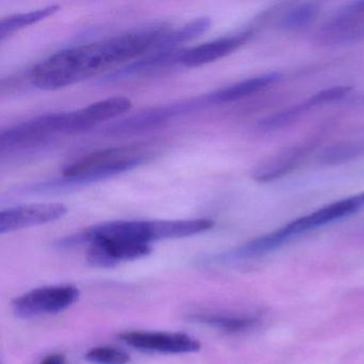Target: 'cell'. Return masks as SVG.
I'll return each instance as SVG.
<instances>
[{"label":"cell","instance_id":"cell-15","mask_svg":"<svg viewBox=\"0 0 364 364\" xmlns=\"http://www.w3.org/2000/svg\"><path fill=\"white\" fill-rule=\"evenodd\" d=\"M185 50H186L176 48V50L151 53L146 58L138 59L135 63L123 68L120 71H117L112 76L117 80H121V78L150 75V74L167 70L168 68L182 65Z\"/></svg>","mask_w":364,"mask_h":364},{"label":"cell","instance_id":"cell-3","mask_svg":"<svg viewBox=\"0 0 364 364\" xmlns=\"http://www.w3.org/2000/svg\"><path fill=\"white\" fill-rule=\"evenodd\" d=\"M150 155L148 150L134 146H114L90 153L67 166L60 182L48 185L44 189L60 185L77 186L112 178L141 165Z\"/></svg>","mask_w":364,"mask_h":364},{"label":"cell","instance_id":"cell-5","mask_svg":"<svg viewBox=\"0 0 364 364\" xmlns=\"http://www.w3.org/2000/svg\"><path fill=\"white\" fill-rule=\"evenodd\" d=\"M80 291L73 285L39 287L23 294L12 301V310L20 318L57 314L75 304Z\"/></svg>","mask_w":364,"mask_h":364},{"label":"cell","instance_id":"cell-22","mask_svg":"<svg viewBox=\"0 0 364 364\" xmlns=\"http://www.w3.org/2000/svg\"><path fill=\"white\" fill-rule=\"evenodd\" d=\"M86 359L97 364H127L131 361V358L125 351L109 346L91 349L87 353Z\"/></svg>","mask_w":364,"mask_h":364},{"label":"cell","instance_id":"cell-16","mask_svg":"<svg viewBox=\"0 0 364 364\" xmlns=\"http://www.w3.org/2000/svg\"><path fill=\"white\" fill-rule=\"evenodd\" d=\"M210 25H212V21L210 18H199L173 31L169 29L161 38L155 53L161 50H176L182 44L203 35L210 29Z\"/></svg>","mask_w":364,"mask_h":364},{"label":"cell","instance_id":"cell-4","mask_svg":"<svg viewBox=\"0 0 364 364\" xmlns=\"http://www.w3.org/2000/svg\"><path fill=\"white\" fill-rule=\"evenodd\" d=\"M63 133H72V112L44 114L4 129L0 134V151L5 154L36 148Z\"/></svg>","mask_w":364,"mask_h":364},{"label":"cell","instance_id":"cell-20","mask_svg":"<svg viewBox=\"0 0 364 364\" xmlns=\"http://www.w3.org/2000/svg\"><path fill=\"white\" fill-rule=\"evenodd\" d=\"M319 12L316 4L308 3L296 6L281 18L279 27L284 31H295L312 22Z\"/></svg>","mask_w":364,"mask_h":364},{"label":"cell","instance_id":"cell-23","mask_svg":"<svg viewBox=\"0 0 364 364\" xmlns=\"http://www.w3.org/2000/svg\"><path fill=\"white\" fill-rule=\"evenodd\" d=\"M353 91V88L348 86L332 87V88L325 89L313 95L310 99L306 100L310 104L311 108L315 106L323 105V104L330 103V102L342 100L347 97Z\"/></svg>","mask_w":364,"mask_h":364},{"label":"cell","instance_id":"cell-11","mask_svg":"<svg viewBox=\"0 0 364 364\" xmlns=\"http://www.w3.org/2000/svg\"><path fill=\"white\" fill-rule=\"evenodd\" d=\"M132 101L129 97H114L95 102L84 109L72 112V133L86 131L100 123L117 118L129 112Z\"/></svg>","mask_w":364,"mask_h":364},{"label":"cell","instance_id":"cell-6","mask_svg":"<svg viewBox=\"0 0 364 364\" xmlns=\"http://www.w3.org/2000/svg\"><path fill=\"white\" fill-rule=\"evenodd\" d=\"M362 208H364V193L334 202L316 212H313L312 214L291 221L289 225L272 232V240L279 248L300 234L323 227L332 221L344 218V217L358 212Z\"/></svg>","mask_w":364,"mask_h":364},{"label":"cell","instance_id":"cell-24","mask_svg":"<svg viewBox=\"0 0 364 364\" xmlns=\"http://www.w3.org/2000/svg\"><path fill=\"white\" fill-rule=\"evenodd\" d=\"M40 364H65V358L63 355H50L44 358Z\"/></svg>","mask_w":364,"mask_h":364},{"label":"cell","instance_id":"cell-13","mask_svg":"<svg viewBox=\"0 0 364 364\" xmlns=\"http://www.w3.org/2000/svg\"><path fill=\"white\" fill-rule=\"evenodd\" d=\"M311 146L312 144H297L281 151L259 165L255 170L253 178L262 183L272 182L282 178L297 168L300 161L308 154Z\"/></svg>","mask_w":364,"mask_h":364},{"label":"cell","instance_id":"cell-19","mask_svg":"<svg viewBox=\"0 0 364 364\" xmlns=\"http://www.w3.org/2000/svg\"><path fill=\"white\" fill-rule=\"evenodd\" d=\"M193 321L205 323L210 327L218 328L229 332H240L248 329L255 325L257 319L251 317H235L230 315L213 314V313H199L191 316Z\"/></svg>","mask_w":364,"mask_h":364},{"label":"cell","instance_id":"cell-10","mask_svg":"<svg viewBox=\"0 0 364 364\" xmlns=\"http://www.w3.org/2000/svg\"><path fill=\"white\" fill-rule=\"evenodd\" d=\"M89 263L95 267H114L121 262L134 261L151 252V245L137 244L124 240H102L91 242Z\"/></svg>","mask_w":364,"mask_h":364},{"label":"cell","instance_id":"cell-1","mask_svg":"<svg viewBox=\"0 0 364 364\" xmlns=\"http://www.w3.org/2000/svg\"><path fill=\"white\" fill-rule=\"evenodd\" d=\"M168 27L149 26L109 39L67 48L31 71V82L44 91L59 90L156 50Z\"/></svg>","mask_w":364,"mask_h":364},{"label":"cell","instance_id":"cell-14","mask_svg":"<svg viewBox=\"0 0 364 364\" xmlns=\"http://www.w3.org/2000/svg\"><path fill=\"white\" fill-rule=\"evenodd\" d=\"M281 77L282 75L279 73H268L255 76V77L236 82L231 86L210 93L206 97H203L204 101H205L206 105H216V104L240 101V100L245 99L249 95H255V93L272 86L274 82L281 80Z\"/></svg>","mask_w":364,"mask_h":364},{"label":"cell","instance_id":"cell-8","mask_svg":"<svg viewBox=\"0 0 364 364\" xmlns=\"http://www.w3.org/2000/svg\"><path fill=\"white\" fill-rule=\"evenodd\" d=\"M120 338L133 348L151 353H191L201 348L199 341L185 333L125 331Z\"/></svg>","mask_w":364,"mask_h":364},{"label":"cell","instance_id":"cell-12","mask_svg":"<svg viewBox=\"0 0 364 364\" xmlns=\"http://www.w3.org/2000/svg\"><path fill=\"white\" fill-rule=\"evenodd\" d=\"M249 37H250V33L244 31V33L219 38L214 41L189 48L185 50L182 65L186 68L201 67L218 60L244 46Z\"/></svg>","mask_w":364,"mask_h":364},{"label":"cell","instance_id":"cell-18","mask_svg":"<svg viewBox=\"0 0 364 364\" xmlns=\"http://www.w3.org/2000/svg\"><path fill=\"white\" fill-rule=\"evenodd\" d=\"M364 154V139L347 140L326 149L319 161L327 165L347 163Z\"/></svg>","mask_w":364,"mask_h":364},{"label":"cell","instance_id":"cell-21","mask_svg":"<svg viewBox=\"0 0 364 364\" xmlns=\"http://www.w3.org/2000/svg\"><path fill=\"white\" fill-rule=\"evenodd\" d=\"M310 108L311 106L308 102H302L298 105L287 108V109L282 110L278 114H272V116L264 119L259 123V129L261 132H274L289 127Z\"/></svg>","mask_w":364,"mask_h":364},{"label":"cell","instance_id":"cell-9","mask_svg":"<svg viewBox=\"0 0 364 364\" xmlns=\"http://www.w3.org/2000/svg\"><path fill=\"white\" fill-rule=\"evenodd\" d=\"M200 106H204L202 99L169 104V105L144 110L139 114H134L129 119H125V120L110 127L109 134L124 135V134L139 133V132L146 131V129H155V127L163 125L164 123L169 121V119L186 114Z\"/></svg>","mask_w":364,"mask_h":364},{"label":"cell","instance_id":"cell-2","mask_svg":"<svg viewBox=\"0 0 364 364\" xmlns=\"http://www.w3.org/2000/svg\"><path fill=\"white\" fill-rule=\"evenodd\" d=\"M195 231L191 220H120L101 223L82 233L63 238L58 248H71L90 244L95 240H112L151 245L161 240H173L191 236Z\"/></svg>","mask_w":364,"mask_h":364},{"label":"cell","instance_id":"cell-17","mask_svg":"<svg viewBox=\"0 0 364 364\" xmlns=\"http://www.w3.org/2000/svg\"><path fill=\"white\" fill-rule=\"evenodd\" d=\"M59 9H60L59 6L53 5L41 8L39 10L26 12V14H14V16L3 18L0 22V40L4 41L12 33L54 16L57 11H59Z\"/></svg>","mask_w":364,"mask_h":364},{"label":"cell","instance_id":"cell-7","mask_svg":"<svg viewBox=\"0 0 364 364\" xmlns=\"http://www.w3.org/2000/svg\"><path fill=\"white\" fill-rule=\"evenodd\" d=\"M67 206L60 203H36L6 208L0 213V233L54 223L65 216Z\"/></svg>","mask_w":364,"mask_h":364}]
</instances>
